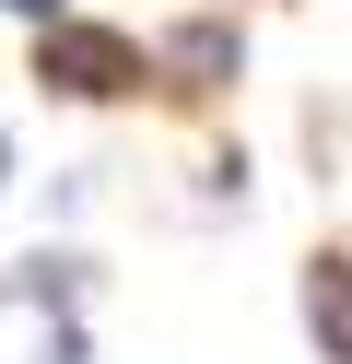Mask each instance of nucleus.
<instances>
[{
  "label": "nucleus",
  "mask_w": 352,
  "mask_h": 364,
  "mask_svg": "<svg viewBox=\"0 0 352 364\" xmlns=\"http://www.w3.org/2000/svg\"><path fill=\"white\" fill-rule=\"evenodd\" d=\"M0 188H12V129H0Z\"/></svg>",
  "instance_id": "423d86ee"
},
{
  "label": "nucleus",
  "mask_w": 352,
  "mask_h": 364,
  "mask_svg": "<svg viewBox=\"0 0 352 364\" xmlns=\"http://www.w3.org/2000/svg\"><path fill=\"white\" fill-rule=\"evenodd\" d=\"M36 82H47V95H70V106H117V95H141V82H153V48H141V36H117V24H82V12H70V24L36 36Z\"/></svg>",
  "instance_id": "f257e3e1"
},
{
  "label": "nucleus",
  "mask_w": 352,
  "mask_h": 364,
  "mask_svg": "<svg viewBox=\"0 0 352 364\" xmlns=\"http://www.w3.org/2000/svg\"><path fill=\"white\" fill-rule=\"evenodd\" d=\"M0 12H23L36 36H47V24H70V0H0Z\"/></svg>",
  "instance_id": "39448f33"
},
{
  "label": "nucleus",
  "mask_w": 352,
  "mask_h": 364,
  "mask_svg": "<svg viewBox=\"0 0 352 364\" xmlns=\"http://www.w3.org/2000/svg\"><path fill=\"white\" fill-rule=\"evenodd\" d=\"M12 294H23V306H70V294H82V259H59V247H36V259L12 270Z\"/></svg>",
  "instance_id": "20e7f679"
},
{
  "label": "nucleus",
  "mask_w": 352,
  "mask_h": 364,
  "mask_svg": "<svg viewBox=\"0 0 352 364\" xmlns=\"http://www.w3.org/2000/svg\"><path fill=\"white\" fill-rule=\"evenodd\" d=\"M235 71H247V36H235L223 12H188V24L153 36V82L164 95H223Z\"/></svg>",
  "instance_id": "f03ea898"
},
{
  "label": "nucleus",
  "mask_w": 352,
  "mask_h": 364,
  "mask_svg": "<svg viewBox=\"0 0 352 364\" xmlns=\"http://www.w3.org/2000/svg\"><path fill=\"white\" fill-rule=\"evenodd\" d=\"M305 341L329 364H352V247H317L305 259Z\"/></svg>",
  "instance_id": "7ed1b4c3"
}]
</instances>
